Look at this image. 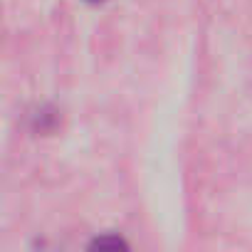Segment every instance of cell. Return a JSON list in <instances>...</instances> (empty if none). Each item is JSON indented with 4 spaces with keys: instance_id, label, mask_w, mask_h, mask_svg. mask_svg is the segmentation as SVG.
I'll list each match as a JSON object with an SVG mask.
<instances>
[{
    "instance_id": "6da1fadb",
    "label": "cell",
    "mask_w": 252,
    "mask_h": 252,
    "mask_svg": "<svg viewBox=\"0 0 252 252\" xmlns=\"http://www.w3.org/2000/svg\"><path fill=\"white\" fill-rule=\"evenodd\" d=\"M106 245L119 247V245H124V242H121L119 237H111V240H109V237H101V240H96V242H94V247H106Z\"/></svg>"
},
{
    "instance_id": "7a4b0ae2",
    "label": "cell",
    "mask_w": 252,
    "mask_h": 252,
    "mask_svg": "<svg viewBox=\"0 0 252 252\" xmlns=\"http://www.w3.org/2000/svg\"><path fill=\"white\" fill-rule=\"evenodd\" d=\"M89 3H99V0H89Z\"/></svg>"
}]
</instances>
